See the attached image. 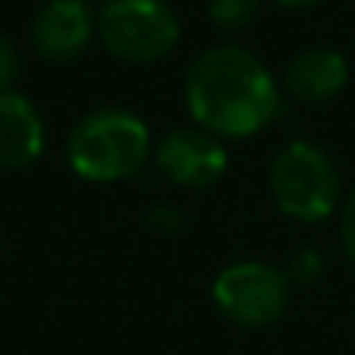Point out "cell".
Here are the masks:
<instances>
[{"label":"cell","instance_id":"cell-1","mask_svg":"<svg viewBox=\"0 0 355 355\" xmlns=\"http://www.w3.org/2000/svg\"><path fill=\"white\" fill-rule=\"evenodd\" d=\"M184 100L190 119L221 141L259 135L284 110V94L271 69L234 44L196 56L184 78Z\"/></svg>","mask_w":355,"mask_h":355},{"label":"cell","instance_id":"cell-2","mask_svg":"<svg viewBox=\"0 0 355 355\" xmlns=\"http://www.w3.org/2000/svg\"><path fill=\"white\" fill-rule=\"evenodd\" d=\"M153 153L150 128L131 110H97L69 135V166L78 178L112 184L137 175Z\"/></svg>","mask_w":355,"mask_h":355},{"label":"cell","instance_id":"cell-3","mask_svg":"<svg viewBox=\"0 0 355 355\" xmlns=\"http://www.w3.org/2000/svg\"><path fill=\"white\" fill-rule=\"evenodd\" d=\"M268 187L275 206L287 218L306 221V225L331 218L343 202L337 162L312 141H290L275 156L268 168Z\"/></svg>","mask_w":355,"mask_h":355},{"label":"cell","instance_id":"cell-4","mask_svg":"<svg viewBox=\"0 0 355 355\" xmlns=\"http://www.w3.org/2000/svg\"><path fill=\"white\" fill-rule=\"evenodd\" d=\"M97 35L116 60L156 62L178 47L181 22L166 0H106L97 12Z\"/></svg>","mask_w":355,"mask_h":355},{"label":"cell","instance_id":"cell-5","mask_svg":"<svg viewBox=\"0 0 355 355\" xmlns=\"http://www.w3.org/2000/svg\"><path fill=\"white\" fill-rule=\"evenodd\" d=\"M212 300L218 312L240 327L275 324L290 302L287 271L268 262H234L215 277Z\"/></svg>","mask_w":355,"mask_h":355},{"label":"cell","instance_id":"cell-6","mask_svg":"<svg viewBox=\"0 0 355 355\" xmlns=\"http://www.w3.org/2000/svg\"><path fill=\"white\" fill-rule=\"evenodd\" d=\"M156 166L178 187H212L227 172L225 141L209 131L175 128L153 147Z\"/></svg>","mask_w":355,"mask_h":355},{"label":"cell","instance_id":"cell-7","mask_svg":"<svg viewBox=\"0 0 355 355\" xmlns=\"http://www.w3.org/2000/svg\"><path fill=\"white\" fill-rule=\"evenodd\" d=\"M97 22L85 0H50L31 22V44L53 62L75 60L87 50Z\"/></svg>","mask_w":355,"mask_h":355},{"label":"cell","instance_id":"cell-8","mask_svg":"<svg viewBox=\"0 0 355 355\" xmlns=\"http://www.w3.org/2000/svg\"><path fill=\"white\" fill-rule=\"evenodd\" d=\"M346 85H349V62L340 50L331 47L302 50L287 62L284 72V91L309 106L334 100Z\"/></svg>","mask_w":355,"mask_h":355},{"label":"cell","instance_id":"cell-9","mask_svg":"<svg viewBox=\"0 0 355 355\" xmlns=\"http://www.w3.org/2000/svg\"><path fill=\"white\" fill-rule=\"evenodd\" d=\"M44 119L19 91H0V168H25L44 153Z\"/></svg>","mask_w":355,"mask_h":355},{"label":"cell","instance_id":"cell-10","mask_svg":"<svg viewBox=\"0 0 355 355\" xmlns=\"http://www.w3.org/2000/svg\"><path fill=\"white\" fill-rule=\"evenodd\" d=\"M262 10V0H209V19L218 28H243Z\"/></svg>","mask_w":355,"mask_h":355},{"label":"cell","instance_id":"cell-11","mask_svg":"<svg viewBox=\"0 0 355 355\" xmlns=\"http://www.w3.org/2000/svg\"><path fill=\"white\" fill-rule=\"evenodd\" d=\"M321 275H324V256H321L318 250H312V246H302L300 252H293L287 262V281L290 287H312V284L321 281Z\"/></svg>","mask_w":355,"mask_h":355},{"label":"cell","instance_id":"cell-12","mask_svg":"<svg viewBox=\"0 0 355 355\" xmlns=\"http://www.w3.org/2000/svg\"><path fill=\"white\" fill-rule=\"evenodd\" d=\"M147 225L153 227L156 234L172 237V234H178L184 225H187V218H184V212L181 209H175V206H153L147 212Z\"/></svg>","mask_w":355,"mask_h":355},{"label":"cell","instance_id":"cell-13","mask_svg":"<svg viewBox=\"0 0 355 355\" xmlns=\"http://www.w3.org/2000/svg\"><path fill=\"white\" fill-rule=\"evenodd\" d=\"M340 240H343L346 256L355 265V184L343 196V202H340Z\"/></svg>","mask_w":355,"mask_h":355},{"label":"cell","instance_id":"cell-14","mask_svg":"<svg viewBox=\"0 0 355 355\" xmlns=\"http://www.w3.org/2000/svg\"><path fill=\"white\" fill-rule=\"evenodd\" d=\"M19 75V50L16 41L6 35H0V91H12Z\"/></svg>","mask_w":355,"mask_h":355},{"label":"cell","instance_id":"cell-15","mask_svg":"<svg viewBox=\"0 0 355 355\" xmlns=\"http://www.w3.org/2000/svg\"><path fill=\"white\" fill-rule=\"evenodd\" d=\"M271 3L284 6V10H309V6H318L321 0H271Z\"/></svg>","mask_w":355,"mask_h":355},{"label":"cell","instance_id":"cell-16","mask_svg":"<svg viewBox=\"0 0 355 355\" xmlns=\"http://www.w3.org/2000/svg\"><path fill=\"white\" fill-rule=\"evenodd\" d=\"M85 3H100V6H103V3H106V0H85Z\"/></svg>","mask_w":355,"mask_h":355}]
</instances>
